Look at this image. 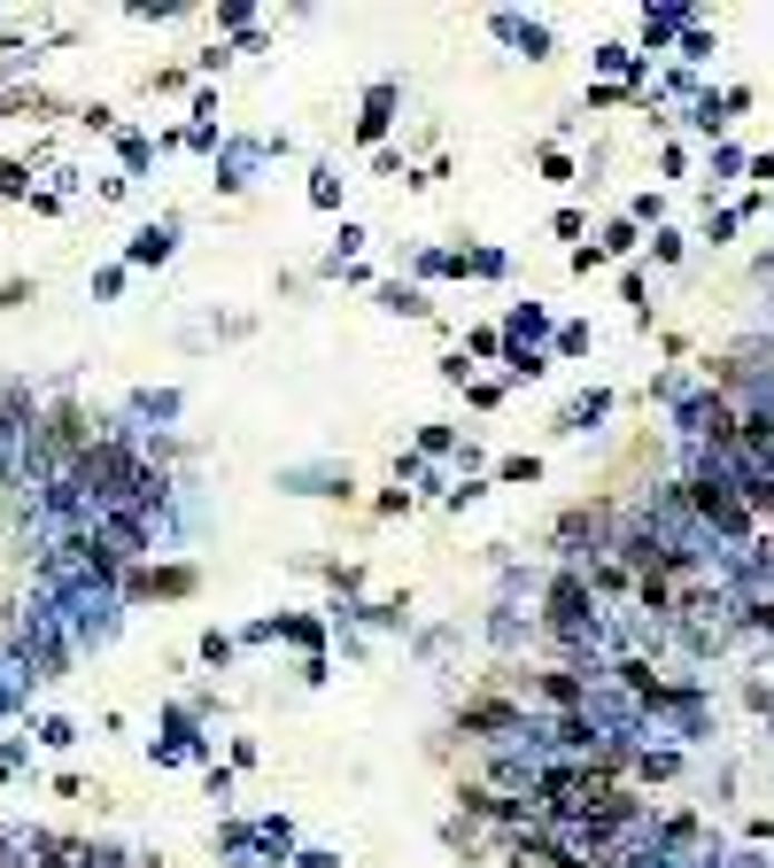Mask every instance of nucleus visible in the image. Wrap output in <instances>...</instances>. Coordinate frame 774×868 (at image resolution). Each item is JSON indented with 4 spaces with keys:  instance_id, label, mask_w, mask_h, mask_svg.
Listing matches in <instances>:
<instances>
[{
    "instance_id": "nucleus-1",
    "label": "nucleus",
    "mask_w": 774,
    "mask_h": 868,
    "mask_svg": "<svg viewBox=\"0 0 774 868\" xmlns=\"http://www.w3.org/2000/svg\"><path fill=\"white\" fill-rule=\"evenodd\" d=\"M519 721H527V705H519V698H503V691H480L472 705H458V729H464V737H480V744L511 737Z\"/></svg>"
},
{
    "instance_id": "nucleus-2",
    "label": "nucleus",
    "mask_w": 774,
    "mask_h": 868,
    "mask_svg": "<svg viewBox=\"0 0 774 868\" xmlns=\"http://www.w3.org/2000/svg\"><path fill=\"white\" fill-rule=\"evenodd\" d=\"M194 589H202V574H194V566H133V574H125V597H133V605L194 597Z\"/></svg>"
},
{
    "instance_id": "nucleus-3",
    "label": "nucleus",
    "mask_w": 774,
    "mask_h": 868,
    "mask_svg": "<svg viewBox=\"0 0 774 868\" xmlns=\"http://www.w3.org/2000/svg\"><path fill=\"white\" fill-rule=\"evenodd\" d=\"M589 605H597L589 574H558V582H550V597H542V621H550V628H581V621H589Z\"/></svg>"
},
{
    "instance_id": "nucleus-4",
    "label": "nucleus",
    "mask_w": 774,
    "mask_h": 868,
    "mask_svg": "<svg viewBox=\"0 0 774 868\" xmlns=\"http://www.w3.org/2000/svg\"><path fill=\"white\" fill-rule=\"evenodd\" d=\"M527 691H535V698H550V705H558V713H574V705H581V698H589V683H581V675H574V667H550V675H535V683H527Z\"/></svg>"
},
{
    "instance_id": "nucleus-5",
    "label": "nucleus",
    "mask_w": 774,
    "mask_h": 868,
    "mask_svg": "<svg viewBox=\"0 0 774 868\" xmlns=\"http://www.w3.org/2000/svg\"><path fill=\"white\" fill-rule=\"evenodd\" d=\"M170 248H178V225H140L133 248H125V264H163Z\"/></svg>"
},
{
    "instance_id": "nucleus-6",
    "label": "nucleus",
    "mask_w": 774,
    "mask_h": 868,
    "mask_svg": "<svg viewBox=\"0 0 774 868\" xmlns=\"http://www.w3.org/2000/svg\"><path fill=\"white\" fill-rule=\"evenodd\" d=\"M388 109H395V86H372V101H364L356 133H364V140H380V133H388Z\"/></svg>"
},
{
    "instance_id": "nucleus-7",
    "label": "nucleus",
    "mask_w": 774,
    "mask_h": 868,
    "mask_svg": "<svg viewBox=\"0 0 774 868\" xmlns=\"http://www.w3.org/2000/svg\"><path fill=\"white\" fill-rule=\"evenodd\" d=\"M605 403H613V396L597 388V396H581V403H566V419H558V427H566V435H581V427H597V419H605Z\"/></svg>"
},
{
    "instance_id": "nucleus-8",
    "label": "nucleus",
    "mask_w": 774,
    "mask_h": 868,
    "mask_svg": "<svg viewBox=\"0 0 774 868\" xmlns=\"http://www.w3.org/2000/svg\"><path fill=\"white\" fill-rule=\"evenodd\" d=\"M388 311H403V319H427V295H419V287H388Z\"/></svg>"
},
{
    "instance_id": "nucleus-9",
    "label": "nucleus",
    "mask_w": 774,
    "mask_h": 868,
    "mask_svg": "<svg viewBox=\"0 0 774 868\" xmlns=\"http://www.w3.org/2000/svg\"><path fill=\"white\" fill-rule=\"evenodd\" d=\"M627 248H635V225H627V217H619L613 233H605V241H597V256H627Z\"/></svg>"
},
{
    "instance_id": "nucleus-10",
    "label": "nucleus",
    "mask_w": 774,
    "mask_h": 868,
    "mask_svg": "<svg viewBox=\"0 0 774 868\" xmlns=\"http://www.w3.org/2000/svg\"><path fill=\"white\" fill-rule=\"evenodd\" d=\"M0 194H31V164H0Z\"/></svg>"
},
{
    "instance_id": "nucleus-11",
    "label": "nucleus",
    "mask_w": 774,
    "mask_h": 868,
    "mask_svg": "<svg viewBox=\"0 0 774 868\" xmlns=\"http://www.w3.org/2000/svg\"><path fill=\"white\" fill-rule=\"evenodd\" d=\"M16 303H31V280H8V287H0V319H8Z\"/></svg>"
}]
</instances>
